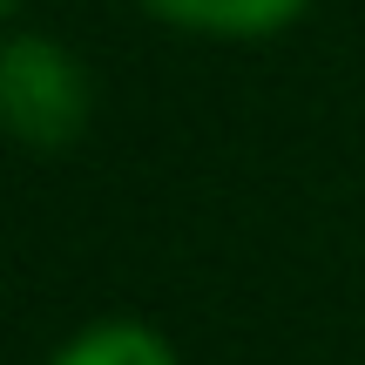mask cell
Listing matches in <instances>:
<instances>
[{"mask_svg": "<svg viewBox=\"0 0 365 365\" xmlns=\"http://www.w3.org/2000/svg\"><path fill=\"white\" fill-rule=\"evenodd\" d=\"M149 14H163L170 27L190 34H223V41H257L277 34L304 14V0H143Z\"/></svg>", "mask_w": 365, "mask_h": 365, "instance_id": "7a4b0ae2", "label": "cell"}, {"mask_svg": "<svg viewBox=\"0 0 365 365\" xmlns=\"http://www.w3.org/2000/svg\"><path fill=\"white\" fill-rule=\"evenodd\" d=\"M7 14H14V0H0V21H7Z\"/></svg>", "mask_w": 365, "mask_h": 365, "instance_id": "277c9868", "label": "cell"}, {"mask_svg": "<svg viewBox=\"0 0 365 365\" xmlns=\"http://www.w3.org/2000/svg\"><path fill=\"white\" fill-rule=\"evenodd\" d=\"M54 365H176V352L149 325H95V331H81Z\"/></svg>", "mask_w": 365, "mask_h": 365, "instance_id": "3957f363", "label": "cell"}, {"mask_svg": "<svg viewBox=\"0 0 365 365\" xmlns=\"http://www.w3.org/2000/svg\"><path fill=\"white\" fill-rule=\"evenodd\" d=\"M88 122V75L48 34H14L0 48V129L27 149H61Z\"/></svg>", "mask_w": 365, "mask_h": 365, "instance_id": "6da1fadb", "label": "cell"}]
</instances>
